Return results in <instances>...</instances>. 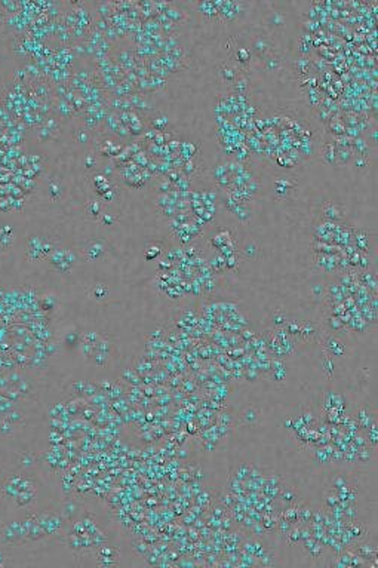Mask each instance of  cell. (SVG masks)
<instances>
[{
  "label": "cell",
  "mask_w": 378,
  "mask_h": 568,
  "mask_svg": "<svg viewBox=\"0 0 378 568\" xmlns=\"http://www.w3.org/2000/svg\"><path fill=\"white\" fill-rule=\"evenodd\" d=\"M344 214V209L341 205L335 203V202H329L323 206V215L329 220H337V218H341Z\"/></svg>",
  "instance_id": "7a4b0ae2"
},
{
  "label": "cell",
  "mask_w": 378,
  "mask_h": 568,
  "mask_svg": "<svg viewBox=\"0 0 378 568\" xmlns=\"http://www.w3.org/2000/svg\"><path fill=\"white\" fill-rule=\"evenodd\" d=\"M52 264H58L57 269L61 272H67L73 266V254L70 252H57L52 258Z\"/></svg>",
  "instance_id": "6da1fadb"
}]
</instances>
